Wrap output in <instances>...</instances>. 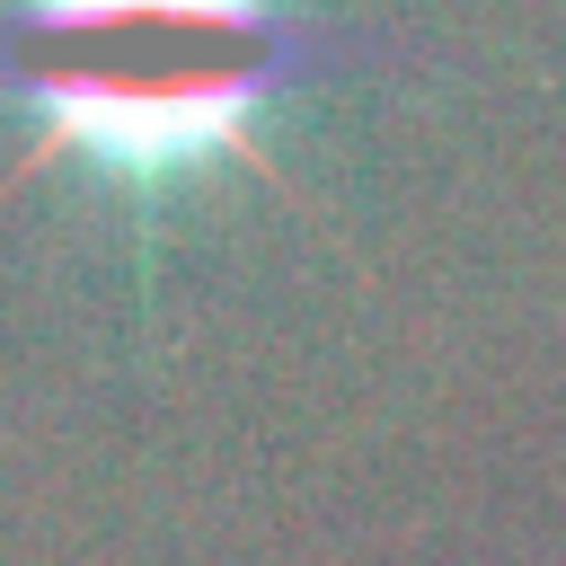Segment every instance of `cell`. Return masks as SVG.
I'll use <instances>...</instances> for the list:
<instances>
[{
  "label": "cell",
  "mask_w": 566,
  "mask_h": 566,
  "mask_svg": "<svg viewBox=\"0 0 566 566\" xmlns=\"http://www.w3.org/2000/svg\"><path fill=\"white\" fill-rule=\"evenodd\" d=\"M0 71L53 150L115 186H159L248 142V115L292 71V35L274 0H18Z\"/></svg>",
  "instance_id": "6da1fadb"
}]
</instances>
